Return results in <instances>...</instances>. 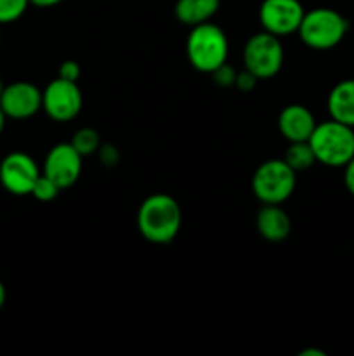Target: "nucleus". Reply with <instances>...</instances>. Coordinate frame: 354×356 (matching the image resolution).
<instances>
[{
	"instance_id": "dca6fc26",
	"label": "nucleus",
	"mask_w": 354,
	"mask_h": 356,
	"mask_svg": "<svg viewBox=\"0 0 354 356\" xmlns=\"http://www.w3.org/2000/svg\"><path fill=\"white\" fill-rule=\"evenodd\" d=\"M283 160L295 172H298V170L309 169L316 162V156L309 141H295L290 143L288 149L285 152Z\"/></svg>"
},
{
	"instance_id": "1a4fd4ad",
	"label": "nucleus",
	"mask_w": 354,
	"mask_h": 356,
	"mask_svg": "<svg viewBox=\"0 0 354 356\" xmlns=\"http://www.w3.org/2000/svg\"><path fill=\"white\" fill-rule=\"evenodd\" d=\"M40 177L37 162L21 152L9 153L0 163V183L9 193L24 197L31 195L35 183Z\"/></svg>"
},
{
	"instance_id": "bb28decb",
	"label": "nucleus",
	"mask_w": 354,
	"mask_h": 356,
	"mask_svg": "<svg viewBox=\"0 0 354 356\" xmlns=\"http://www.w3.org/2000/svg\"><path fill=\"white\" fill-rule=\"evenodd\" d=\"M3 305H6V287H3V284L0 282V309H2Z\"/></svg>"
},
{
	"instance_id": "f8f14e48",
	"label": "nucleus",
	"mask_w": 354,
	"mask_h": 356,
	"mask_svg": "<svg viewBox=\"0 0 354 356\" xmlns=\"http://www.w3.org/2000/svg\"><path fill=\"white\" fill-rule=\"evenodd\" d=\"M314 127V115L302 104H288L278 117V129L290 143L309 141Z\"/></svg>"
},
{
	"instance_id": "f257e3e1",
	"label": "nucleus",
	"mask_w": 354,
	"mask_h": 356,
	"mask_svg": "<svg viewBox=\"0 0 354 356\" xmlns=\"http://www.w3.org/2000/svg\"><path fill=\"white\" fill-rule=\"evenodd\" d=\"M183 222V211L176 198L155 193L146 198L137 212V226L148 242L169 243L177 236Z\"/></svg>"
},
{
	"instance_id": "412c9836",
	"label": "nucleus",
	"mask_w": 354,
	"mask_h": 356,
	"mask_svg": "<svg viewBox=\"0 0 354 356\" xmlns=\"http://www.w3.org/2000/svg\"><path fill=\"white\" fill-rule=\"evenodd\" d=\"M257 80H259V79H257L253 73H250L248 70H245V72H242V73H238V75H236L235 86L238 87L242 92H250V90H252L253 87L257 86Z\"/></svg>"
},
{
	"instance_id": "6ab92c4d",
	"label": "nucleus",
	"mask_w": 354,
	"mask_h": 356,
	"mask_svg": "<svg viewBox=\"0 0 354 356\" xmlns=\"http://www.w3.org/2000/svg\"><path fill=\"white\" fill-rule=\"evenodd\" d=\"M59 191H61V188H59L54 181L49 179L45 174H40V177H38L37 183H35L33 190H31V195L40 202H51L58 197Z\"/></svg>"
},
{
	"instance_id": "20e7f679",
	"label": "nucleus",
	"mask_w": 354,
	"mask_h": 356,
	"mask_svg": "<svg viewBox=\"0 0 354 356\" xmlns=\"http://www.w3.org/2000/svg\"><path fill=\"white\" fill-rule=\"evenodd\" d=\"M349 30V21L337 10L318 7L304 14L298 26V37L314 51H328L337 47Z\"/></svg>"
},
{
	"instance_id": "0eeeda50",
	"label": "nucleus",
	"mask_w": 354,
	"mask_h": 356,
	"mask_svg": "<svg viewBox=\"0 0 354 356\" xmlns=\"http://www.w3.org/2000/svg\"><path fill=\"white\" fill-rule=\"evenodd\" d=\"M82 90L71 80L58 76L42 90V110L56 122L73 120L82 110Z\"/></svg>"
},
{
	"instance_id": "c85d7f7f",
	"label": "nucleus",
	"mask_w": 354,
	"mask_h": 356,
	"mask_svg": "<svg viewBox=\"0 0 354 356\" xmlns=\"http://www.w3.org/2000/svg\"><path fill=\"white\" fill-rule=\"evenodd\" d=\"M3 89H6V86H3V82H2V79H0V96H2V92H3Z\"/></svg>"
},
{
	"instance_id": "f3484780",
	"label": "nucleus",
	"mask_w": 354,
	"mask_h": 356,
	"mask_svg": "<svg viewBox=\"0 0 354 356\" xmlns=\"http://www.w3.org/2000/svg\"><path fill=\"white\" fill-rule=\"evenodd\" d=\"M71 145L80 155L87 156L92 155L94 152H97V149L101 148V139L97 131H94V129L90 127H83L75 132V136H73L71 139Z\"/></svg>"
},
{
	"instance_id": "b1692460",
	"label": "nucleus",
	"mask_w": 354,
	"mask_h": 356,
	"mask_svg": "<svg viewBox=\"0 0 354 356\" xmlns=\"http://www.w3.org/2000/svg\"><path fill=\"white\" fill-rule=\"evenodd\" d=\"M99 156H101V162H103L104 165H115L118 160V153L113 146H103L99 152Z\"/></svg>"
},
{
	"instance_id": "9b49d317",
	"label": "nucleus",
	"mask_w": 354,
	"mask_h": 356,
	"mask_svg": "<svg viewBox=\"0 0 354 356\" xmlns=\"http://www.w3.org/2000/svg\"><path fill=\"white\" fill-rule=\"evenodd\" d=\"M0 108L7 118L26 120L42 110V90L30 82L10 83L0 96Z\"/></svg>"
},
{
	"instance_id": "a211bd4d",
	"label": "nucleus",
	"mask_w": 354,
	"mask_h": 356,
	"mask_svg": "<svg viewBox=\"0 0 354 356\" xmlns=\"http://www.w3.org/2000/svg\"><path fill=\"white\" fill-rule=\"evenodd\" d=\"M30 0H0V24H9L26 13Z\"/></svg>"
},
{
	"instance_id": "cd10ccee",
	"label": "nucleus",
	"mask_w": 354,
	"mask_h": 356,
	"mask_svg": "<svg viewBox=\"0 0 354 356\" xmlns=\"http://www.w3.org/2000/svg\"><path fill=\"white\" fill-rule=\"evenodd\" d=\"M6 113H3L2 111V108H0V134H2V131H3V127H6Z\"/></svg>"
},
{
	"instance_id": "7ed1b4c3",
	"label": "nucleus",
	"mask_w": 354,
	"mask_h": 356,
	"mask_svg": "<svg viewBox=\"0 0 354 356\" xmlns=\"http://www.w3.org/2000/svg\"><path fill=\"white\" fill-rule=\"evenodd\" d=\"M316 162L326 167H346L354 156V127L337 120L316 124L309 138Z\"/></svg>"
},
{
	"instance_id": "6e6552de",
	"label": "nucleus",
	"mask_w": 354,
	"mask_h": 356,
	"mask_svg": "<svg viewBox=\"0 0 354 356\" xmlns=\"http://www.w3.org/2000/svg\"><path fill=\"white\" fill-rule=\"evenodd\" d=\"M305 10L298 0H264L259 9V19L264 31L283 37L298 31Z\"/></svg>"
},
{
	"instance_id": "2eb2a0df",
	"label": "nucleus",
	"mask_w": 354,
	"mask_h": 356,
	"mask_svg": "<svg viewBox=\"0 0 354 356\" xmlns=\"http://www.w3.org/2000/svg\"><path fill=\"white\" fill-rule=\"evenodd\" d=\"M221 0H177L176 16L187 26L207 23L217 14Z\"/></svg>"
},
{
	"instance_id": "ddd939ff",
	"label": "nucleus",
	"mask_w": 354,
	"mask_h": 356,
	"mask_svg": "<svg viewBox=\"0 0 354 356\" xmlns=\"http://www.w3.org/2000/svg\"><path fill=\"white\" fill-rule=\"evenodd\" d=\"M257 232L269 242H281L290 235L292 222L287 212L274 204H264L257 212Z\"/></svg>"
},
{
	"instance_id": "423d86ee",
	"label": "nucleus",
	"mask_w": 354,
	"mask_h": 356,
	"mask_svg": "<svg viewBox=\"0 0 354 356\" xmlns=\"http://www.w3.org/2000/svg\"><path fill=\"white\" fill-rule=\"evenodd\" d=\"M283 59L285 52L280 37L269 33V31H260V33L252 35L243 47L245 70L253 73L259 80L278 75V72L283 66Z\"/></svg>"
},
{
	"instance_id": "5701e85b",
	"label": "nucleus",
	"mask_w": 354,
	"mask_h": 356,
	"mask_svg": "<svg viewBox=\"0 0 354 356\" xmlns=\"http://www.w3.org/2000/svg\"><path fill=\"white\" fill-rule=\"evenodd\" d=\"M344 183H346V188L349 190V193L354 197V156L346 163L344 167Z\"/></svg>"
},
{
	"instance_id": "4468645a",
	"label": "nucleus",
	"mask_w": 354,
	"mask_h": 356,
	"mask_svg": "<svg viewBox=\"0 0 354 356\" xmlns=\"http://www.w3.org/2000/svg\"><path fill=\"white\" fill-rule=\"evenodd\" d=\"M328 113L333 120L354 127V79L342 80L330 90Z\"/></svg>"
},
{
	"instance_id": "f03ea898",
	"label": "nucleus",
	"mask_w": 354,
	"mask_h": 356,
	"mask_svg": "<svg viewBox=\"0 0 354 356\" xmlns=\"http://www.w3.org/2000/svg\"><path fill=\"white\" fill-rule=\"evenodd\" d=\"M228 37L214 23H201L191 28L186 42V54L198 72L214 73L228 59Z\"/></svg>"
},
{
	"instance_id": "9d476101",
	"label": "nucleus",
	"mask_w": 354,
	"mask_h": 356,
	"mask_svg": "<svg viewBox=\"0 0 354 356\" xmlns=\"http://www.w3.org/2000/svg\"><path fill=\"white\" fill-rule=\"evenodd\" d=\"M44 174L54 181L61 190L73 186L82 174V155L71 143L52 146L44 162Z\"/></svg>"
},
{
	"instance_id": "39448f33",
	"label": "nucleus",
	"mask_w": 354,
	"mask_h": 356,
	"mask_svg": "<svg viewBox=\"0 0 354 356\" xmlns=\"http://www.w3.org/2000/svg\"><path fill=\"white\" fill-rule=\"evenodd\" d=\"M295 183V170L283 159H274L257 167L252 177V190L262 204L280 205L292 197Z\"/></svg>"
},
{
	"instance_id": "393cba45",
	"label": "nucleus",
	"mask_w": 354,
	"mask_h": 356,
	"mask_svg": "<svg viewBox=\"0 0 354 356\" xmlns=\"http://www.w3.org/2000/svg\"><path fill=\"white\" fill-rule=\"evenodd\" d=\"M61 2L62 0H30V3H33L37 7H54Z\"/></svg>"
},
{
	"instance_id": "aec40b11",
	"label": "nucleus",
	"mask_w": 354,
	"mask_h": 356,
	"mask_svg": "<svg viewBox=\"0 0 354 356\" xmlns=\"http://www.w3.org/2000/svg\"><path fill=\"white\" fill-rule=\"evenodd\" d=\"M212 75H214L215 83H219L221 87H231L235 86L236 75H238V73H236L235 68H231V66L228 65V61H226L224 65L219 66Z\"/></svg>"
},
{
	"instance_id": "4be33fe9",
	"label": "nucleus",
	"mask_w": 354,
	"mask_h": 356,
	"mask_svg": "<svg viewBox=\"0 0 354 356\" xmlns=\"http://www.w3.org/2000/svg\"><path fill=\"white\" fill-rule=\"evenodd\" d=\"M80 66L76 61H65L61 66H59V79L71 80V82H76L80 79Z\"/></svg>"
},
{
	"instance_id": "a878e982",
	"label": "nucleus",
	"mask_w": 354,
	"mask_h": 356,
	"mask_svg": "<svg viewBox=\"0 0 354 356\" xmlns=\"http://www.w3.org/2000/svg\"><path fill=\"white\" fill-rule=\"evenodd\" d=\"M298 356H326L325 351L316 350V348H307V350H302Z\"/></svg>"
}]
</instances>
